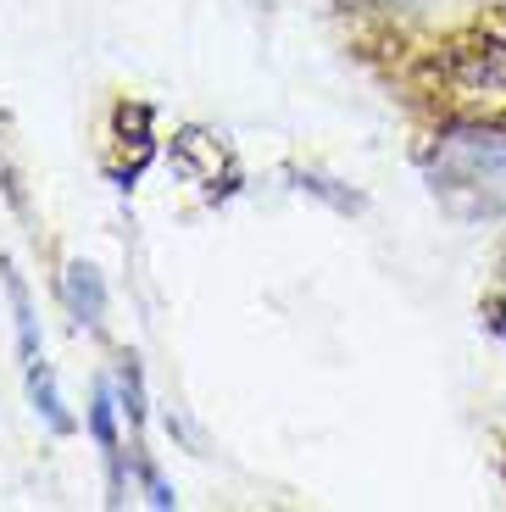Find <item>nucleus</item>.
Wrapping results in <instances>:
<instances>
[{"label":"nucleus","instance_id":"nucleus-1","mask_svg":"<svg viewBox=\"0 0 506 512\" xmlns=\"http://www.w3.org/2000/svg\"><path fill=\"white\" fill-rule=\"evenodd\" d=\"M451 90L484 117H506V12L484 17L462 45H451L445 56Z\"/></svg>","mask_w":506,"mask_h":512},{"label":"nucleus","instance_id":"nucleus-2","mask_svg":"<svg viewBox=\"0 0 506 512\" xmlns=\"http://www.w3.org/2000/svg\"><path fill=\"white\" fill-rule=\"evenodd\" d=\"M23 379H28V401H34V412H39V418L51 423L56 435H73V412H67L62 390H56L51 362H28V368H23Z\"/></svg>","mask_w":506,"mask_h":512},{"label":"nucleus","instance_id":"nucleus-3","mask_svg":"<svg viewBox=\"0 0 506 512\" xmlns=\"http://www.w3.org/2000/svg\"><path fill=\"white\" fill-rule=\"evenodd\" d=\"M62 295H67V312H73L78 323H101L106 284H101V273L89 268V262H73V268L62 273Z\"/></svg>","mask_w":506,"mask_h":512},{"label":"nucleus","instance_id":"nucleus-4","mask_svg":"<svg viewBox=\"0 0 506 512\" xmlns=\"http://www.w3.org/2000/svg\"><path fill=\"white\" fill-rule=\"evenodd\" d=\"M89 429H95V440H101L106 451V468H112V496L123 490V451H117V407H112V390H95V412H89Z\"/></svg>","mask_w":506,"mask_h":512},{"label":"nucleus","instance_id":"nucleus-5","mask_svg":"<svg viewBox=\"0 0 506 512\" xmlns=\"http://www.w3.org/2000/svg\"><path fill=\"white\" fill-rule=\"evenodd\" d=\"M123 412L128 423H145V390H140V368L123 362Z\"/></svg>","mask_w":506,"mask_h":512},{"label":"nucleus","instance_id":"nucleus-6","mask_svg":"<svg viewBox=\"0 0 506 512\" xmlns=\"http://www.w3.org/2000/svg\"><path fill=\"white\" fill-rule=\"evenodd\" d=\"M145 490H151V507H173V490H167V479L162 474H156V468H151V462H145Z\"/></svg>","mask_w":506,"mask_h":512}]
</instances>
